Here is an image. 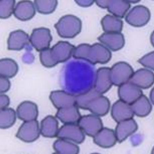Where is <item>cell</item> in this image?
I'll return each mask as SVG.
<instances>
[{
  "label": "cell",
  "instance_id": "1",
  "mask_svg": "<svg viewBox=\"0 0 154 154\" xmlns=\"http://www.w3.org/2000/svg\"><path fill=\"white\" fill-rule=\"evenodd\" d=\"M76 59L84 60L92 64H105L110 60L111 53L105 46L99 43L92 45L82 44L75 47L72 54Z\"/></svg>",
  "mask_w": 154,
  "mask_h": 154
},
{
  "label": "cell",
  "instance_id": "2",
  "mask_svg": "<svg viewBox=\"0 0 154 154\" xmlns=\"http://www.w3.org/2000/svg\"><path fill=\"white\" fill-rule=\"evenodd\" d=\"M75 47L67 41H60L51 48L40 52L41 63L47 68L54 67L67 61L72 57Z\"/></svg>",
  "mask_w": 154,
  "mask_h": 154
},
{
  "label": "cell",
  "instance_id": "3",
  "mask_svg": "<svg viewBox=\"0 0 154 154\" xmlns=\"http://www.w3.org/2000/svg\"><path fill=\"white\" fill-rule=\"evenodd\" d=\"M82 26L79 18L69 14L62 17L54 26L61 37L73 38L80 33Z\"/></svg>",
  "mask_w": 154,
  "mask_h": 154
},
{
  "label": "cell",
  "instance_id": "4",
  "mask_svg": "<svg viewBox=\"0 0 154 154\" xmlns=\"http://www.w3.org/2000/svg\"><path fill=\"white\" fill-rule=\"evenodd\" d=\"M133 73L132 67L125 62L114 64L110 69V78L112 85L119 87L129 82Z\"/></svg>",
  "mask_w": 154,
  "mask_h": 154
},
{
  "label": "cell",
  "instance_id": "5",
  "mask_svg": "<svg viewBox=\"0 0 154 154\" xmlns=\"http://www.w3.org/2000/svg\"><path fill=\"white\" fill-rule=\"evenodd\" d=\"M151 14L149 8L143 5L136 6L127 14L125 18L126 22L136 27L146 25L149 21Z\"/></svg>",
  "mask_w": 154,
  "mask_h": 154
},
{
  "label": "cell",
  "instance_id": "6",
  "mask_svg": "<svg viewBox=\"0 0 154 154\" xmlns=\"http://www.w3.org/2000/svg\"><path fill=\"white\" fill-rule=\"evenodd\" d=\"M40 133L38 121H25L18 130L16 137L25 143H31L39 138Z\"/></svg>",
  "mask_w": 154,
  "mask_h": 154
},
{
  "label": "cell",
  "instance_id": "7",
  "mask_svg": "<svg viewBox=\"0 0 154 154\" xmlns=\"http://www.w3.org/2000/svg\"><path fill=\"white\" fill-rule=\"evenodd\" d=\"M52 40L50 29L44 27L34 29L29 38L32 46L40 52L49 48Z\"/></svg>",
  "mask_w": 154,
  "mask_h": 154
},
{
  "label": "cell",
  "instance_id": "8",
  "mask_svg": "<svg viewBox=\"0 0 154 154\" xmlns=\"http://www.w3.org/2000/svg\"><path fill=\"white\" fill-rule=\"evenodd\" d=\"M56 137L78 144L82 143L85 138L84 132L75 124H65L59 129Z\"/></svg>",
  "mask_w": 154,
  "mask_h": 154
},
{
  "label": "cell",
  "instance_id": "9",
  "mask_svg": "<svg viewBox=\"0 0 154 154\" xmlns=\"http://www.w3.org/2000/svg\"><path fill=\"white\" fill-rule=\"evenodd\" d=\"M95 1L98 6L103 8H107L109 13L118 18H123L131 7L128 1L99 0Z\"/></svg>",
  "mask_w": 154,
  "mask_h": 154
},
{
  "label": "cell",
  "instance_id": "10",
  "mask_svg": "<svg viewBox=\"0 0 154 154\" xmlns=\"http://www.w3.org/2000/svg\"><path fill=\"white\" fill-rule=\"evenodd\" d=\"M78 123L86 134L93 137L103 128L101 119L94 114L81 116Z\"/></svg>",
  "mask_w": 154,
  "mask_h": 154
},
{
  "label": "cell",
  "instance_id": "11",
  "mask_svg": "<svg viewBox=\"0 0 154 154\" xmlns=\"http://www.w3.org/2000/svg\"><path fill=\"white\" fill-rule=\"evenodd\" d=\"M118 94L120 100L130 105L143 95L141 88L129 82L120 86Z\"/></svg>",
  "mask_w": 154,
  "mask_h": 154
},
{
  "label": "cell",
  "instance_id": "12",
  "mask_svg": "<svg viewBox=\"0 0 154 154\" xmlns=\"http://www.w3.org/2000/svg\"><path fill=\"white\" fill-rule=\"evenodd\" d=\"M100 42L112 51H118L125 45V38L121 32H104L98 38Z\"/></svg>",
  "mask_w": 154,
  "mask_h": 154
},
{
  "label": "cell",
  "instance_id": "13",
  "mask_svg": "<svg viewBox=\"0 0 154 154\" xmlns=\"http://www.w3.org/2000/svg\"><path fill=\"white\" fill-rule=\"evenodd\" d=\"M153 73L149 70L142 69L133 73L129 82L140 88L147 89L153 85Z\"/></svg>",
  "mask_w": 154,
  "mask_h": 154
},
{
  "label": "cell",
  "instance_id": "14",
  "mask_svg": "<svg viewBox=\"0 0 154 154\" xmlns=\"http://www.w3.org/2000/svg\"><path fill=\"white\" fill-rule=\"evenodd\" d=\"M110 69L103 67L97 71L94 88L101 94L108 91L112 86L110 75Z\"/></svg>",
  "mask_w": 154,
  "mask_h": 154
},
{
  "label": "cell",
  "instance_id": "15",
  "mask_svg": "<svg viewBox=\"0 0 154 154\" xmlns=\"http://www.w3.org/2000/svg\"><path fill=\"white\" fill-rule=\"evenodd\" d=\"M134 114L131 106L120 100L116 102L112 106V116L117 123L132 119Z\"/></svg>",
  "mask_w": 154,
  "mask_h": 154
},
{
  "label": "cell",
  "instance_id": "16",
  "mask_svg": "<svg viewBox=\"0 0 154 154\" xmlns=\"http://www.w3.org/2000/svg\"><path fill=\"white\" fill-rule=\"evenodd\" d=\"M49 97L53 105L58 109L76 105L75 96L64 91H52Z\"/></svg>",
  "mask_w": 154,
  "mask_h": 154
},
{
  "label": "cell",
  "instance_id": "17",
  "mask_svg": "<svg viewBox=\"0 0 154 154\" xmlns=\"http://www.w3.org/2000/svg\"><path fill=\"white\" fill-rule=\"evenodd\" d=\"M138 129L137 124L133 118L118 123L115 131L117 141L122 143L137 131Z\"/></svg>",
  "mask_w": 154,
  "mask_h": 154
},
{
  "label": "cell",
  "instance_id": "18",
  "mask_svg": "<svg viewBox=\"0 0 154 154\" xmlns=\"http://www.w3.org/2000/svg\"><path fill=\"white\" fill-rule=\"evenodd\" d=\"M29 35L25 31L18 29L11 32L8 40V49L20 51L24 48L29 42Z\"/></svg>",
  "mask_w": 154,
  "mask_h": 154
},
{
  "label": "cell",
  "instance_id": "19",
  "mask_svg": "<svg viewBox=\"0 0 154 154\" xmlns=\"http://www.w3.org/2000/svg\"><path fill=\"white\" fill-rule=\"evenodd\" d=\"M17 113L18 118L24 122L36 120L38 114V106L30 101L23 102L17 106Z\"/></svg>",
  "mask_w": 154,
  "mask_h": 154
},
{
  "label": "cell",
  "instance_id": "20",
  "mask_svg": "<svg viewBox=\"0 0 154 154\" xmlns=\"http://www.w3.org/2000/svg\"><path fill=\"white\" fill-rule=\"evenodd\" d=\"M110 105V102L107 97L100 95L91 100L85 109L97 116H103L108 113Z\"/></svg>",
  "mask_w": 154,
  "mask_h": 154
},
{
  "label": "cell",
  "instance_id": "21",
  "mask_svg": "<svg viewBox=\"0 0 154 154\" xmlns=\"http://www.w3.org/2000/svg\"><path fill=\"white\" fill-rule=\"evenodd\" d=\"M14 14L15 17L21 21H27L31 19L35 14L33 3L27 0L19 2L14 8Z\"/></svg>",
  "mask_w": 154,
  "mask_h": 154
},
{
  "label": "cell",
  "instance_id": "22",
  "mask_svg": "<svg viewBox=\"0 0 154 154\" xmlns=\"http://www.w3.org/2000/svg\"><path fill=\"white\" fill-rule=\"evenodd\" d=\"M93 138L95 143L103 148L113 146L117 141L115 132L107 128H103Z\"/></svg>",
  "mask_w": 154,
  "mask_h": 154
},
{
  "label": "cell",
  "instance_id": "23",
  "mask_svg": "<svg viewBox=\"0 0 154 154\" xmlns=\"http://www.w3.org/2000/svg\"><path fill=\"white\" fill-rule=\"evenodd\" d=\"M56 116L64 124L78 123L81 117L79 108L76 105L58 109Z\"/></svg>",
  "mask_w": 154,
  "mask_h": 154
},
{
  "label": "cell",
  "instance_id": "24",
  "mask_svg": "<svg viewBox=\"0 0 154 154\" xmlns=\"http://www.w3.org/2000/svg\"><path fill=\"white\" fill-rule=\"evenodd\" d=\"M58 122L51 115L44 118L41 123L40 133L43 137L52 138L56 137L58 131Z\"/></svg>",
  "mask_w": 154,
  "mask_h": 154
},
{
  "label": "cell",
  "instance_id": "25",
  "mask_svg": "<svg viewBox=\"0 0 154 154\" xmlns=\"http://www.w3.org/2000/svg\"><path fill=\"white\" fill-rule=\"evenodd\" d=\"M130 106L134 114L140 117L147 116L152 109L149 100L143 94Z\"/></svg>",
  "mask_w": 154,
  "mask_h": 154
},
{
  "label": "cell",
  "instance_id": "26",
  "mask_svg": "<svg viewBox=\"0 0 154 154\" xmlns=\"http://www.w3.org/2000/svg\"><path fill=\"white\" fill-rule=\"evenodd\" d=\"M101 24L105 32H121L122 30L123 23L122 20L110 15H106L102 18Z\"/></svg>",
  "mask_w": 154,
  "mask_h": 154
},
{
  "label": "cell",
  "instance_id": "27",
  "mask_svg": "<svg viewBox=\"0 0 154 154\" xmlns=\"http://www.w3.org/2000/svg\"><path fill=\"white\" fill-rule=\"evenodd\" d=\"M53 149L58 154H77L79 153V148L71 141L59 138L53 144Z\"/></svg>",
  "mask_w": 154,
  "mask_h": 154
},
{
  "label": "cell",
  "instance_id": "28",
  "mask_svg": "<svg viewBox=\"0 0 154 154\" xmlns=\"http://www.w3.org/2000/svg\"><path fill=\"white\" fill-rule=\"evenodd\" d=\"M18 66L12 59L6 58L0 60V75L7 78H12L18 71Z\"/></svg>",
  "mask_w": 154,
  "mask_h": 154
},
{
  "label": "cell",
  "instance_id": "29",
  "mask_svg": "<svg viewBox=\"0 0 154 154\" xmlns=\"http://www.w3.org/2000/svg\"><path fill=\"white\" fill-rule=\"evenodd\" d=\"M16 113L11 108L1 109L0 111V128L2 129L10 128L16 122Z\"/></svg>",
  "mask_w": 154,
  "mask_h": 154
},
{
  "label": "cell",
  "instance_id": "30",
  "mask_svg": "<svg viewBox=\"0 0 154 154\" xmlns=\"http://www.w3.org/2000/svg\"><path fill=\"white\" fill-rule=\"evenodd\" d=\"M100 94L95 90L94 88L87 92L75 96V103L78 108L85 109L86 107L91 100Z\"/></svg>",
  "mask_w": 154,
  "mask_h": 154
},
{
  "label": "cell",
  "instance_id": "31",
  "mask_svg": "<svg viewBox=\"0 0 154 154\" xmlns=\"http://www.w3.org/2000/svg\"><path fill=\"white\" fill-rule=\"evenodd\" d=\"M34 2L38 12L44 14L53 13L55 11L58 4V1L56 0H35Z\"/></svg>",
  "mask_w": 154,
  "mask_h": 154
},
{
  "label": "cell",
  "instance_id": "32",
  "mask_svg": "<svg viewBox=\"0 0 154 154\" xmlns=\"http://www.w3.org/2000/svg\"><path fill=\"white\" fill-rule=\"evenodd\" d=\"M16 1L14 0H1L0 1V17L7 19L14 13Z\"/></svg>",
  "mask_w": 154,
  "mask_h": 154
},
{
  "label": "cell",
  "instance_id": "33",
  "mask_svg": "<svg viewBox=\"0 0 154 154\" xmlns=\"http://www.w3.org/2000/svg\"><path fill=\"white\" fill-rule=\"evenodd\" d=\"M154 53L152 51L143 56L138 62L144 67L154 70Z\"/></svg>",
  "mask_w": 154,
  "mask_h": 154
},
{
  "label": "cell",
  "instance_id": "34",
  "mask_svg": "<svg viewBox=\"0 0 154 154\" xmlns=\"http://www.w3.org/2000/svg\"><path fill=\"white\" fill-rule=\"evenodd\" d=\"M11 83L8 78L1 76L0 78V93L3 94L7 92L10 90Z\"/></svg>",
  "mask_w": 154,
  "mask_h": 154
},
{
  "label": "cell",
  "instance_id": "35",
  "mask_svg": "<svg viewBox=\"0 0 154 154\" xmlns=\"http://www.w3.org/2000/svg\"><path fill=\"white\" fill-rule=\"evenodd\" d=\"M1 103L0 108L1 109L7 108L10 104V99L6 95L2 94L0 96Z\"/></svg>",
  "mask_w": 154,
  "mask_h": 154
},
{
  "label": "cell",
  "instance_id": "36",
  "mask_svg": "<svg viewBox=\"0 0 154 154\" xmlns=\"http://www.w3.org/2000/svg\"><path fill=\"white\" fill-rule=\"evenodd\" d=\"M77 4L81 7H87L94 4V1H75Z\"/></svg>",
  "mask_w": 154,
  "mask_h": 154
},
{
  "label": "cell",
  "instance_id": "37",
  "mask_svg": "<svg viewBox=\"0 0 154 154\" xmlns=\"http://www.w3.org/2000/svg\"><path fill=\"white\" fill-rule=\"evenodd\" d=\"M150 98L151 102L154 104V88H153L150 92Z\"/></svg>",
  "mask_w": 154,
  "mask_h": 154
},
{
  "label": "cell",
  "instance_id": "38",
  "mask_svg": "<svg viewBox=\"0 0 154 154\" xmlns=\"http://www.w3.org/2000/svg\"><path fill=\"white\" fill-rule=\"evenodd\" d=\"M129 2V3L130 4L131 3H138V2H140V1H128Z\"/></svg>",
  "mask_w": 154,
  "mask_h": 154
}]
</instances>
